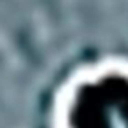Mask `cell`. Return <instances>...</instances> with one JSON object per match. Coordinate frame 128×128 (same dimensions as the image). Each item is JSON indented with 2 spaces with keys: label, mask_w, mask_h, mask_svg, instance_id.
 Here are the masks:
<instances>
[{
  "label": "cell",
  "mask_w": 128,
  "mask_h": 128,
  "mask_svg": "<svg viewBox=\"0 0 128 128\" xmlns=\"http://www.w3.org/2000/svg\"><path fill=\"white\" fill-rule=\"evenodd\" d=\"M70 128H128V81L88 86L70 104Z\"/></svg>",
  "instance_id": "cell-1"
}]
</instances>
